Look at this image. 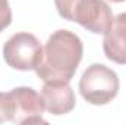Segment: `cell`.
<instances>
[{
  "mask_svg": "<svg viewBox=\"0 0 126 125\" xmlns=\"http://www.w3.org/2000/svg\"><path fill=\"white\" fill-rule=\"evenodd\" d=\"M111 3H122V1H126V0H110Z\"/></svg>",
  "mask_w": 126,
  "mask_h": 125,
  "instance_id": "10",
  "label": "cell"
},
{
  "mask_svg": "<svg viewBox=\"0 0 126 125\" xmlns=\"http://www.w3.org/2000/svg\"><path fill=\"white\" fill-rule=\"evenodd\" d=\"M43 46L30 32L13 34L3 46L4 62L18 71H35L41 61Z\"/></svg>",
  "mask_w": 126,
  "mask_h": 125,
  "instance_id": "4",
  "label": "cell"
},
{
  "mask_svg": "<svg viewBox=\"0 0 126 125\" xmlns=\"http://www.w3.org/2000/svg\"><path fill=\"white\" fill-rule=\"evenodd\" d=\"M12 22V10L7 0H0V32L4 31Z\"/></svg>",
  "mask_w": 126,
  "mask_h": 125,
  "instance_id": "9",
  "label": "cell"
},
{
  "mask_svg": "<svg viewBox=\"0 0 126 125\" xmlns=\"http://www.w3.org/2000/svg\"><path fill=\"white\" fill-rule=\"evenodd\" d=\"M16 116V100L13 91L0 93V124L1 122H13Z\"/></svg>",
  "mask_w": 126,
  "mask_h": 125,
  "instance_id": "8",
  "label": "cell"
},
{
  "mask_svg": "<svg viewBox=\"0 0 126 125\" xmlns=\"http://www.w3.org/2000/svg\"><path fill=\"white\" fill-rule=\"evenodd\" d=\"M117 74L103 63L90 65L81 77V96L91 104L103 106L110 103L119 93Z\"/></svg>",
  "mask_w": 126,
  "mask_h": 125,
  "instance_id": "3",
  "label": "cell"
},
{
  "mask_svg": "<svg viewBox=\"0 0 126 125\" xmlns=\"http://www.w3.org/2000/svg\"><path fill=\"white\" fill-rule=\"evenodd\" d=\"M16 100L15 124H46L43 119L44 104L41 96L31 87H16L12 90Z\"/></svg>",
  "mask_w": 126,
  "mask_h": 125,
  "instance_id": "6",
  "label": "cell"
},
{
  "mask_svg": "<svg viewBox=\"0 0 126 125\" xmlns=\"http://www.w3.org/2000/svg\"><path fill=\"white\" fill-rule=\"evenodd\" d=\"M41 100L44 109L56 116L72 112L76 104L69 81H46L41 88Z\"/></svg>",
  "mask_w": 126,
  "mask_h": 125,
  "instance_id": "5",
  "label": "cell"
},
{
  "mask_svg": "<svg viewBox=\"0 0 126 125\" xmlns=\"http://www.w3.org/2000/svg\"><path fill=\"white\" fill-rule=\"evenodd\" d=\"M84 44L72 31L57 30L43 47V55L35 72L46 81H70L81 63Z\"/></svg>",
  "mask_w": 126,
  "mask_h": 125,
  "instance_id": "1",
  "label": "cell"
},
{
  "mask_svg": "<svg viewBox=\"0 0 126 125\" xmlns=\"http://www.w3.org/2000/svg\"><path fill=\"white\" fill-rule=\"evenodd\" d=\"M54 4L63 19L94 34H104L113 21L111 9L104 0H54Z\"/></svg>",
  "mask_w": 126,
  "mask_h": 125,
  "instance_id": "2",
  "label": "cell"
},
{
  "mask_svg": "<svg viewBox=\"0 0 126 125\" xmlns=\"http://www.w3.org/2000/svg\"><path fill=\"white\" fill-rule=\"evenodd\" d=\"M103 50L111 62L126 65V12L113 18L111 25L104 32Z\"/></svg>",
  "mask_w": 126,
  "mask_h": 125,
  "instance_id": "7",
  "label": "cell"
}]
</instances>
